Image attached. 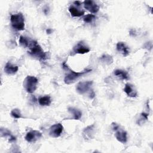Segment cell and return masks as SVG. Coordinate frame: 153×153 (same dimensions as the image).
I'll return each instance as SVG.
<instances>
[{"instance_id":"cell-16","label":"cell","mask_w":153,"mask_h":153,"mask_svg":"<svg viewBox=\"0 0 153 153\" xmlns=\"http://www.w3.org/2000/svg\"><path fill=\"white\" fill-rule=\"evenodd\" d=\"M68 10H69V13H71V16L73 17H81L84 14V11L80 10L73 5H71L69 7Z\"/></svg>"},{"instance_id":"cell-15","label":"cell","mask_w":153,"mask_h":153,"mask_svg":"<svg viewBox=\"0 0 153 153\" xmlns=\"http://www.w3.org/2000/svg\"><path fill=\"white\" fill-rule=\"evenodd\" d=\"M68 110V112L71 115H72L73 118L74 120H79L81 118V117H82V112L78 109L74 108V107H69Z\"/></svg>"},{"instance_id":"cell-22","label":"cell","mask_w":153,"mask_h":153,"mask_svg":"<svg viewBox=\"0 0 153 153\" xmlns=\"http://www.w3.org/2000/svg\"><path fill=\"white\" fill-rule=\"evenodd\" d=\"M10 115L11 116L14 118H16V119H19V118H22V114H21V112H20V110L17 109V108H15V109H13L11 111V113H10Z\"/></svg>"},{"instance_id":"cell-5","label":"cell","mask_w":153,"mask_h":153,"mask_svg":"<svg viewBox=\"0 0 153 153\" xmlns=\"http://www.w3.org/2000/svg\"><path fill=\"white\" fill-rule=\"evenodd\" d=\"M63 130V126L61 123H56L52 125L49 128V135L53 138L60 136Z\"/></svg>"},{"instance_id":"cell-1","label":"cell","mask_w":153,"mask_h":153,"mask_svg":"<svg viewBox=\"0 0 153 153\" xmlns=\"http://www.w3.org/2000/svg\"><path fill=\"white\" fill-rule=\"evenodd\" d=\"M28 47L29 48V51L28 53L32 56L41 60H44L47 59V53L43 51L41 47L36 41L31 40Z\"/></svg>"},{"instance_id":"cell-10","label":"cell","mask_w":153,"mask_h":153,"mask_svg":"<svg viewBox=\"0 0 153 153\" xmlns=\"http://www.w3.org/2000/svg\"><path fill=\"white\" fill-rule=\"evenodd\" d=\"M83 4L84 8L91 13H96L99 10V6L92 0H85L83 2Z\"/></svg>"},{"instance_id":"cell-13","label":"cell","mask_w":153,"mask_h":153,"mask_svg":"<svg viewBox=\"0 0 153 153\" xmlns=\"http://www.w3.org/2000/svg\"><path fill=\"white\" fill-rule=\"evenodd\" d=\"M115 136L117 140L122 143H126L127 141V134L124 130L118 129L116 130Z\"/></svg>"},{"instance_id":"cell-17","label":"cell","mask_w":153,"mask_h":153,"mask_svg":"<svg viewBox=\"0 0 153 153\" xmlns=\"http://www.w3.org/2000/svg\"><path fill=\"white\" fill-rule=\"evenodd\" d=\"M1 137H8L10 142H13L16 140V137L11 133V132L8 129L5 128H1Z\"/></svg>"},{"instance_id":"cell-6","label":"cell","mask_w":153,"mask_h":153,"mask_svg":"<svg viewBox=\"0 0 153 153\" xmlns=\"http://www.w3.org/2000/svg\"><path fill=\"white\" fill-rule=\"evenodd\" d=\"M93 82V81H85L79 82L76 86V91L80 94H83L87 92L91 88Z\"/></svg>"},{"instance_id":"cell-19","label":"cell","mask_w":153,"mask_h":153,"mask_svg":"<svg viewBox=\"0 0 153 153\" xmlns=\"http://www.w3.org/2000/svg\"><path fill=\"white\" fill-rule=\"evenodd\" d=\"M38 102L41 106H49L51 103V99L50 96L46 95L39 97Z\"/></svg>"},{"instance_id":"cell-12","label":"cell","mask_w":153,"mask_h":153,"mask_svg":"<svg viewBox=\"0 0 153 153\" xmlns=\"http://www.w3.org/2000/svg\"><path fill=\"white\" fill-rule=\"evenodd\" d=\"M117 50L124 57L128 56L130 54L129 48L124 42H118L117 44Z\"/></svg>"},{"instance_id":"cell-7","label":"cell","mask_w":153,"mask_h":153,"mask_svg":"<svg viewBox=\"0 0 153 153\" xmlns=\"http://www.w3.org/2000/svg\"><path fill=\"white\" fill-rule=\"evenodd\" d=\"M73 51L75 53L82 54L88 53L90 51V49L83 41H81L76 44L73 47Z\"/></svg>"},{"instance_id":"cell-25","label":"cell","mask_w":153,"mask_h":153,"mask_svg":"<svg viewBox=\"0 0 153 153\" xmlns=\"http://www.w3.org/2000/svg\"><path fill=\"white\" fill-rule=\"evenodd\" d=\"M112 127L113 130H114V131H116L120 128V126L118 124H117L116 123H112Z\"/></svg>"},{"instance_id":"cell-9","label":"cell","mask_w":153,"mask_h":153,"mask_svg":"<svg viewBox=\"0 0 153 153\" xmlns=\"http://www.w3.org/2000/svg\"><path fill=\"white\" fill-rule=\"evenodd\" d=\"M42 137V133L38 130H31L27 133L25 140L28 142H35Z\"/></svg>"},{"instance_id":"cell-8","label":"cell","mask_w":153,"mask_h":153,"mask_svg":"<svg viewBox=\"0 0 153 153\" xmlns=\"http://www.w3.org/2000/svg\"><path fill=\"white\" fill-rule=\"evenodd\" d=\"M94 133H95L94 124H91V125L88 126L87 127H85L83 129L82 131V137L85 140H90L94 138Z\"/></svg>"},{"instance_id":"cell-4","label":"cell","mask_w":153,"mask_h":153,"mask_svg":"<svg viewBox=\"0 0 153 153\" xmlns=\"http://www.w3.org/2000/svg\"><path fill=\"white\" fill-rule=\"evenodd\" d=\"M91 71V69H85L82 72H74L73 71L70 70L69 73L65 75L64 78V82L66 84H71L76 81L79 77H81L82 75L87 74L89 72Z\"/></svg>"},{"instance_id":"cell-26","label":"cell","mask_w":153,"mask_h":153,"mask_svg":"<svg viewBox=\"0 0 153 153\" xmlns=\"http://www.w3.org/2000/svg\"><path fill=\"white\" fill-rule=\"evenodd\" d=\"M75 5H76L77 6H80L81 5V2H80V1H75L74 2Z\"/></svg>"},{"instance_id":"cell-27","label":"cell","mask_w":153,"mask_h":153,"mask_svg":"<svg viewBox=\"0 0 153 153\" xmlns=\"http://www.w3.org/2000/svg\"><path fill=\"white\" fill-rule=\"evenodd\" d=\"M52 32H53V30H52V29H47V30H46V32L48 33V34H50V33H52Z\"/></svg>"},{"instance_id":"cell-23","label":"cell","mask_w":153,"mask_h":153,"mask_svg":"<svg viewBox=\"0 0 153 153\" xmlns=\"http://www.w3.org/2000/svg\"><path fill=\"white\" fill-rule=\"evenodd\" d=\"M96 18L95 15L94 14H88L86 16H85L83 18V20L85 22V23H91L93 22V20H94V19Z\"/></svg>"},{"instance_id":"cell-21","label":"cell","mask_w":153,"mask_h":153,"mask_svg":"<svg viewBox=\"0 0 153 153\" xmlns=\"http://www.w3.org/2000/svg\"><path fill=\"white\" fill-rule=\"evenodd\" d=\"M30 41L27 38L24 36H20V38H19V43L20 44L26 48V47H29V43H30Z\"/></svg>"},{"instance_id":"cell-20","label":"cell","mask_w":153,"mask_h":153,"mask_svg":"<svg viewBox=\"0 0 153 153\" xmlns=\"http://www.w3.org/2000/svg\"><path fill=\"white\" fill-rule=\"evenodd\" d=\"M100 60H101V62H102L103 63L107 64V65L111 64L113 62V59H112V56L110 55H108V54L102 55L100 57Z\"/></svg>"},{"instance_id":"cell-2","label":"cell","mask_w":153,"mask_h":153,"mask_svg":"<svg viewBox=\"0 0 153 153\" xmlns=\"http://www.w3.org/2000/svg\"><path fill=\"white\" fill-rule=\"evenodd\" d=\"M10 22L13 27L17 30H23L25 29V18L21 13L12 14Z\"/></svg>"},{"instance_id":"cell-18","label":"cell","mask_w":153,"mask_h":153,"mask_svg":"<svg viewBox=\"0 0 153 153\" xmlns=\"http://www.w3.org/2000/svg\"><path fill=\"white\" fill-rule=\"evenodd\" d=\"M114 74L115 76L122 79L127 80L129 78V75L128 72L122 69H116L114 71Z\"/></svg>"},{"instance_id":"cell-14","label":"cell","mask_w":153,"mask_h":153,"mask_svg":"<svg viewBox=\"0 0 153 153\" xmlns=\"http://www.w3.org/2000/svg\"><path fill=\"white\" fill-rule=\"evenodd\" d=\"M19 70V66L11 63L10 62H7L4 67V72L8 75H14Z\"/></svg>"},{"instance_id":"cell-24","label":"cell","mask_w":153,"mask_h":153,"mask_svg":"<svg viewBox=\"0 0 153 153\" xmlns=\"http://www.w3.org/2000/svg\"><path fill=\"white\" fill-rule=\"evenodd\" d=\"M148 114L145 113V112H142L140 114V118L139 120L137 121V124H142L144 123L145 121L148 120Z\"/></svg>"},{"instance_id":"cell-11","label":"cell","mask_w":153,"mask_h":153,"mask_svg":"<svg viewBox=\"0 0 153 153\" xmlns=\"http://www.w3.org/2000/svg\"><path fill=\"white\" fill-rule=\"evenodd\" d=\"M124 91L127 94V95L130 97H136L137 95V92L135 87L133 85L130 83L126 84Z\"/></svg>"},{"instance_id":"cell-3","label":"cell","mask_w":153,"mask_h":153,"mask_svg":"<svg viewBox=\"0 0 153 153\" xmlns=\"http://www.w3.org/2000/svg\"><path fill=\"white\" fill-rule=\"evenodd\" d=\"M38 79L31 75L27 76L23 81V87L28 93H33L37 88Z\"/></svg>"}]
</instances>
